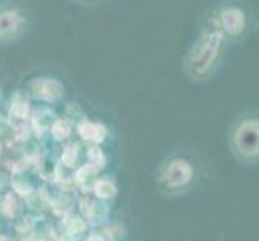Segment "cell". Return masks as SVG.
<instances>
[{"label": "cell", "mask_w": 259, "mask_h": 241, "mask_svg": "<svg viewBox=\"0 0 259 241\" xmlns=\"http://www.w3.org/2000/svg\"><path fill=\"white\" fill-rule=\"evenodd\" d=\"M85 241H103V239L100 236H97V235H92V236H89Z\"/></svg>", "instance_id": "8"}, {"label": "cell", "mask_w": 259, "mask_h": 241, "mask_svg": "<svg viewBox=\"0 0 259 241\" xmlns=\"http://www.w3.org/2000/svg\"><path fill=\"white\" fill-rule=\"evenodd\" d=\"M195 175V166L193 163L185 156H172L163 167V182L167 188L179 190L189 185L193 180Z\"/></svg>", "instance_id": "5"}, {"label": "cell", "mask_w": 259, "mask_h": 241, "mask_svg": "<svg viewBox=\"0 0 259 241\" xmlns=\"http://www.w3.org/2000/svg\"><path fill=\"white\" fill-rule=\"evenodd\" d=\"M203 20L211 24L232 47L246 42L256 31V13L248 0H216Z\"/></svg>", "instance_id": "2"}, {"label": "cell", "mask_w": 259, "mask_h": 241, "mask_svg": "<svg viewBox=\"0 0 259 241\" xmlns=\"http://www.w3.org/2000/svg\"><path fill=\"white\" fill-rule=\"evenodd\" d=\"M232 45L206 21H201L182 57L184 76L192 84H208L224 69Z\"/></svg>", "instance_id": "1"}, {"label": "cell", "mask_w": 259, "mask_h": 241, "mask_svg": "<svg viewBox=\"0 0 259 241\" xmlns=\"http://www.w3.org/2000/svg\"><path fill=\"white\" fill-rule=\"evenodd\" d=\"M32 28V12L20 0H0V49L20 43Z\"/></svg>", "instance_id": "3"}, {"label": "cell", "mask_w": 259, "mask_h": 241, "mask_svg": "<svg viewBox=\"0 0 259 241\" xmlns=\"http://www.w3.org/2000/svg\"><path fill=\"white\" fill-rule=\"evenodd\" d=\"M71 2L77 4V5H82V7H97V5L105 4L106 0H71Z\"/></svg>", "instance_id": "7"}, {"label": "cell", "mask_w": 259, "mask_h": 241, "mask_svg": "<svg viewBox=\"0 0 259 241\" xmlns=\"http://www.w3.org/2000/svg\"><path fill=\"white\" fill-rule=\"evenodd\" d=\"M94 190H95L98 198H103V200L111 198V196L116 195V186L110 180H98L94 186Z\"/></svg>", "instance_id": "6"}, {"label": "cell", "mask_w": 259, "mask_h": 241, "mask_svg": "<svg viewBox=\"0 0 259 241\" xmlns=\"http://www.w3.org/2000/svg\"><path fill=\"white\" fill-rule=\"evenodd\" d=\"M230 148L242 161L259 158V116L257 111H243L234 121L229 133Z\"/></svg>", "instance_id": "4"}]
</instances>
